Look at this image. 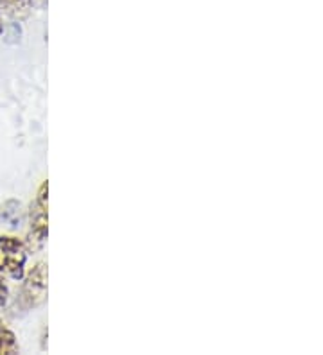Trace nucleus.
Instances as JSON below:
<instances>
[{
  "mask_svg": "<svg viewBox=\"0 0 323 355\" xmlns=\"http://www.w3.org/2000/svg\"><path fill=\"white\" fill-rule=\"evenodd\" d=\"M0 8L6 9V13L17 20H24L29 17L33 0H0Z\"/></svg>",
  "mask_w": 323,
  "mask_h": 355,
  "instance_id": "20e7f679",
  "label": "nucleus"
},
{
  "mask_svg": "<svg viewBox=\"0 0 323 355\" xmlns=\"http://www.w3.org/2000/svg\"><path fill=\"white\" fill-rule=\"evenodd\" d=\"M24 286L20 289V304L22 307L29 311L45 304L47 300V282H49V269L45 262H38L35 268L31 269L29 275L24 277Z\"/></svg>",
  "mask_w": 323,
  "mask_h": 355,
  "instance_id": "7ed1b4c3",
  "label": "nucleus"
},
{
  "mask_svg": "<svg viewBox=\"0 0 323 355\" xmlns=\"http://www.w3.org/2000/svg\"><path fill=\"white\" fill-rule=\"evenodd\" d=\"M27 246L13 235H0V273L11 280H24L26 277Z\"/></svg>",
  "mask_w": 323,
  "mask_h": 355,
  "instance_id": "f03ea898",
  "label": "nucleus"
},
{
  "mask_svg": "<svg viewBox=\"0 0 323 355\" xmlns=\"http://www.w3.org/2000/svg\"><path fill=\"white\" fill-rule=\"evenodd\" d=\"M29 237H27V250L38 252L45 244L49 235V182L40 185L35 200L29 208Z\"/></svg>",
  "mask_w": 323,
  "mask_h": 355,
  "instance_id": "f257e3e1",
  "label": "nucleus"
},
{
  "mask_svg": "<svg viewBox=\"0 0 323 355\" xmlns=\"http://www.w3.org/2000/svg\"><path fill=\"white\" fill-rule=\"evenodd\" d=\"M18 354V343L15 334L0 323V355H15Z\"/></svg>",
  "mask_w": 323,
  "mask_h": 355,
  "instance_id": "39448f33",
  "label": "nucleus"
},
{
  "mask_svg": "<svg viewBox=\"0 0 323 355\" xmlns=\"http://www.w3.org/2000/svg\"><path fill=\"white\" fill-rule=\"evenodd\" d=\"M4 31V26H2V18H0V33Z\"/></svg>",
  "mask_w": 323,
  "mask_h": 355,
  "instance_id": "423d86ee",
  "label": "nucleus"
}]
</instances>
